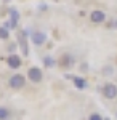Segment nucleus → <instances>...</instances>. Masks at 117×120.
<instances>
[{"mask_svg":"<svg viewBox=\"0 0 117 120\" xmlns=\"http://www.w3.org/2000/svg\"><path fill=\"white\" fill-rule=\"evenodd\" d=\"M103 94L108 99H116L117 98V85H114V83H106L103 86Z\"/></svg>","mask_w":117,"mask_h":120,"instance_id":"f03ea898","label":"nucleus"},{"mask_svg":"<svg viewBox=\"0 0 117 120\" xmlns=\"http://www.w3.org/2000/svg\"><path fill=\"white\" fill-rule=\"evenodd\" d=\"M7 63H8V66L11 69H18V67H21V58L18 55H10Z\"/></svg>","mask_w":117,"mask_h":120,"instance_id":"39448f33","label":"nucleus"},{"mask_svg":"<svg viewBox=\"0 0 117 120\" xmlns=\"http://www.w3.org/2000/svg\"><path fill=\"white\" fill-rule=\"evenodd\" d=\"M72 82H74V85H75V88H79V90L87 88V80H85V79H82V77H74V79H72Z\"/></svg>","mask_w":117,"mask_h":120,"instance_id":"6e6552de","label":"nucleus"},{"mask_svg":"<svg viewBox=\"0 0 117 120\" xmlns=\"http://www.w3.org/2000/svg\"><path fill=\"white\" fill-rule=\"evenodd\" d=\"M47 40V35L43 32H34L32 34V42L35 43V45H43Z\"/></svg>","mask_w":117,"mask_h":120,"instance_id":"423d86ee","label":"nucleus"},{"mask_svg":"<svg viewBox=\"0 0 117 120\" xmlns=\"http://www.w3.org/2000/svg\"><path fill=\"white\" fill-rule=\"evenodd\" d=\"M27 79H29L31 82H34V83H39V82H42L43 74H42V71H40L39 67H31V69L27 71Z\"/></svg>","mask_w":117,"mask_h":120,"instance_id":"7ed1b4c3","label":"nucleus"},{"mask_svg":"<svg viewBox=\"0 0 117 120\" xmlns=\"http://www.w3.org/2000/svg\"><path fill=\"white\" fill-rule=\"evenodd\" d=\"M43 64H45L47 67H53L55 66V59L50 58V56H45V58H43Z\"/></svg>","mask_w":117,"mask_h":120,"instance_id":"9b49d317","label":"nucleus"},{"mask_svg":"<svg viewBox=\"0 0 117 120\" xmlns=\"http://www.w3.org/2000/svg\"><path fill=\"white\" fill-rule=\"evenodd\" d=\"M88 120H103V117L99 114H91L90 117H88Z\"/></svg>","mask_w":117,"mask_h":120,"instance_id":"f8f14e48","label":"nucleus"},{"mask_svg":"<svg viewBox=\"0 0 117 120\" xmlns=\"http://www.w3.org/2000/svg\"><path fill=\"white\" fill-rule=\"evenodd\" d=\"M24 83H26V79H24V75H21V74L11 75L10 80H8V85L11 86V88H23Z\"/></svg>","mask_w":117,"mask_h":120,"instance_id":"f257e3e1","label":"nucleus"},{"mask_svg":"<svg viewBox=\"0 0 117 120\" xmlns=\"http://www.w3.org/2000/svg\"><path fill=\"white\" fill-rule=\"evenodd\" d=\"M11 117V112L7 107H0V120H10Z\"/></svg>","mask_w":117,"mask_h":120,"instance_id":"1a4fd4ad","label":"nucleus"},{"mask_svg":"<svg viewBox=\"0 0 117 120\" xmlns=\"http://www.w3.org/2000/svg\"><path fill=\"white\" fill-rule=\"evenodd\" d=\"M53 2H58V0H53Z\"/></svg>","mask_w":117,"mask_h":120,"instance_id":"ddd939ff","label":"nucleus"},{"mask_svg":"<svg viewBox=\"0 0 117 120\" xmlns=\"http://www.w3.org/2000/svg\"><path fill=\"white\" fill-rule=\"evenodd\" d=\"M61 66L63 67H72L74 66V58H72V55H69V53H66V55H63V58H61Z\"/></svg>","mask_w":117,"mask_h":120,"instance_id":"0eeeda50","label":"nucleus"},{"mask_svg":"<svg viewBox=\"0 0 117 120\" xmlns=\"http://www.w3.org/2000/svg\"><path fill=\"white\" fill-rule=\"evenodd\" d=\"M104 19H106V13L101 11V10H95V11H91V13H90V21H91V22H95V24L103 22Z\"/></svg>","mask_w":117,"mask_h":120,"instance_id":"20e7f679","label":"nucleus"},{"mask_svg":"<svg viewBox=\"0 0 117 120\" xmlns=\"http://www.w3.org/2000/svg\"><path fill=\"white\" fill-rule=\"evenodd\" d=\"M8 37H10L8 29L5 27V26H2V27H0V38H2V40H8Z\"/></svg>","mask_w":117,"mask_h":120,"instance_id":"9d476101","label":"nucleus"}]
</instances>
